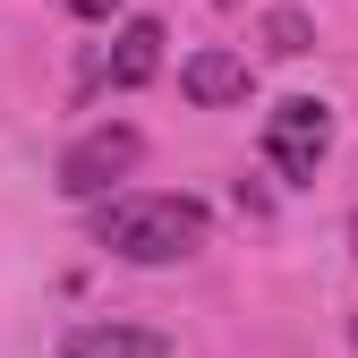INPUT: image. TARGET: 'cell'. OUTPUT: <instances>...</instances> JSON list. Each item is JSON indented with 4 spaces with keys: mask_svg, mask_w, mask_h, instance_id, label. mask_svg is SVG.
Returning a JSON list of instances; mask_svg holds the SVG:
<instances>
[{
    "mask_svg": "<svg viewBox=\"0 0 358 358\" xmlns=\"http://www.w3.org/2000/svg\"><path fill=\"white\" fill-rule=\"evenodd\" d=\"M205 231H213V213L196 196H111L94 222V239L120 264H179L205 248Z\"/></svg>",
    "mask_w": 358,
    "mask_h": 358,
    "instance_id": "1",
    "label": "cell"
},
{
    "mask_svg": "<svg viewBox=\"0 0 358 358\" xmlns=\"http://www.w3.org/2000/svg\"><path fill=\"white\" fill-rule=\"evenodd\" d=\"M324 145H333V111H324L316 94H290V103L264 111V162H273L290 188H307V179H316Z\"/></svg>",
    "mask_w": 358,
    "mask_h": 358,
    "instance_id": "2",
    "label": "cell"
},
{
    "mask_svg": "<svg viewBox=\"0 0 358 358\" xmlns=\"http://www.w3.org/2000/svg\"><path fill=\"white\" fill-rule=\"evenodd\" d=\"M137 154H145L137 128H128V120H103V128H85V137L60 154V188H69V196H103L111 179L137 171Z\"/></svg>",
    "mask_w": 358,
    "mask_h": 358,
    "instance_id": "3",
    "label": "cell"
},
{
    "mask_svg": "<svg viewBox=\"0 0 358 358\" xmlns=\"http://www.w3.org/2000/svg\"><path fill=\"white\" fill-rule=\"evenodd\" d=\"M179 94L205 103V111L248 103V60H239V52H188V60H179Z\"/></svg>",
    "mask_w": 358,
    "mask_h": 358,
    "instance_id": "4",
    "label": "cell"
},
{
    "mask_svg": "<svg viewBox=\"0 0 358 358\" xmlns=\"http://www.w3.org/2000/svg\"><path fill=\"white\" fill-rule=\"evenodd\" d=\"M60 358H171V341L145 324H69Z\"/></svg>",
    "mask_w": 358,
    "mask_h": 358,
    "instance_id": "5",
    "label": "cell"
},
{
    "mask_svg": "<svg viewBox=\"0 0 358 358\" xmlns=\"http://www.w3.org/2000/svg\"><path fill=\"white\" fill-rule=\"evenodd\" d=\"M154 69H162V17H128V26L111 34V60H103V77L128 94V85H145Z\"/></svg>",
    "mask_w": 358,
    "mask_h": 358,
    "instance_id": "6",
    "label": "cell"
},
{
    "mask_svg": "<svg viewBox=\"0 0 358 358\" xmlns=\"http://www.w3.org/2000/svg\"><path fill=\"white\" fill-rule=\"evenodd\" d=\"M264 34H273V52H282V60L307 52V17H290V9H273V26H264Z\"/></svg>",
    "mask_w": 358,
    "mask_h": 358,
    "instance_id": "7",
    "label": "cell"
},
{
    "mask_svg": "<svg viewBox=\"0 0 358 358\" xmlns=\"http://www.w3.org/2000/svg\"><path fill=\"white\" fill-rule=\"evenodd\" d=\"M60 9H69V17H111L120 0H60Z\"/></svg>",
    "mask_w": 358,
    "mask_h": 358,
    "instance_id": "8",
    "label": "cell"
},
{
    "mask_svg": "<svg viewBox=\"0 0 358 358\" xmlns=\"http://www.w3.org/2000/svg\"><path fill=\"white\" fill-rule=\"evenodd\" d=\"M350 341H358V316H350Z\"/></svg>",
    "mask_w": 358,
    "mask_h": 358,
    "instance_id": "9",
    "label": "cell"
}]
</instances>
